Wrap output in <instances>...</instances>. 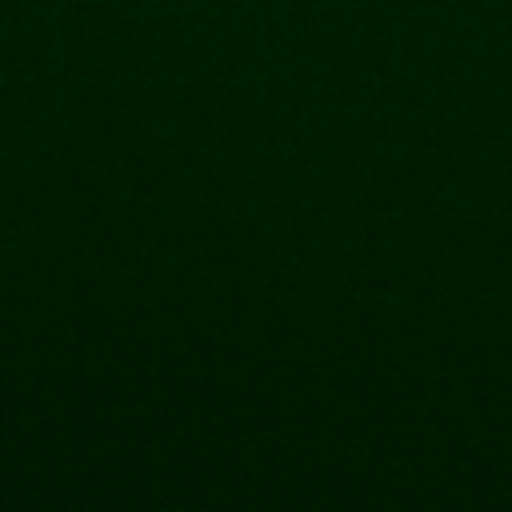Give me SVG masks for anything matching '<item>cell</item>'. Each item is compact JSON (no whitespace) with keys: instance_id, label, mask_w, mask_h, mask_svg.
Instances as JSON below:
<instances>
[]
</instances>
